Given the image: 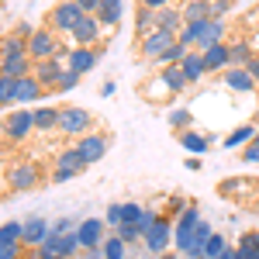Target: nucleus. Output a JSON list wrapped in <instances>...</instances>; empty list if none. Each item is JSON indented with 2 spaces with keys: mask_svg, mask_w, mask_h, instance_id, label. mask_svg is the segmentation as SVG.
Segmentation results:
<instances>
[{
  "mask_svg": "<svg viewBox=\"0 0 259 259\" xmlns=\"http://www.w3.org/2000/svg\"><path fill=\"white\" fill-rule=\"evenodd\" d=\"M97 49H80V45H73V52L66 56V69H73V73H90L94 66H97Z\"/></svg>",
  "mask_w": 259,
  "mask_h": 259,
  "instance_id": "obj_16",
  "label": "nucleus"
},
{
  "mask_svg": "<svg viewBox=\"0 0 259 259\" xmlns=\"http://www.w3.org/2000/svg\"><path fill=\"white\" fill-rule=\"evenodd\" d=\"M28 52L35 62H45V59H66L73 52V45H62V38L52 31V28H38L31 38H28Z\"/></svg>",
  "mask_w": 259,
  "mask_h": 259,
  "instance_id": "obj_1",
  "label": "nucleus"
},
{
  "mask_svg": "<svg viewBox=\"0 0 259 259\" xmlns=\"http://www.w3.org/2000/svg\"><path fill=\"white\" fill-rule=\"evenodd\" d=\"M169 239H173V228H169V218H162L159 214V221L142 235V245L152 252V256H162V252H169Z\"/></svg>",
  "mask_w": 259,
  "mask_h": 259,
  "instance_id": "obj_8",
  "label": "nucleus"
},
{
  "mask_svg": "<svg viewBox=\"0 0 259 259\" xmlns=\"http://www.w3.org/2000/svg\"><path fill=\"white\" fill-rule=\"evenodd\" d=\"M14 56H31L28 52V38H21L18 31L0 38V59H14Z\"/></svg>",
  "mask_w": 259,
  "mask_h": 259,
  "instance_id": "obj_24",
  "label": "nucleus"
},
{
  "mask_svg": "<svg viewBox=\"0 0 259 259\" xmlns=\"http://www.w3.org/2000/svg\"><path fill=\"white\" fill-rule=\"evenodd\" d=\"M49 242L56 245V252H59L62 259H73L76 252H83L80 235H76V232H66V235H49Z\"/></svg>",
  "mask_w": 259,
  "mask_h": 259,
  "instance_id": "obj_23",
  "label": "nucleus"
},
{
  "mask_svg": "<svg viewBox=\"0 0 259 259\" xmlns=\"http://www.w3.org/2000/svg\"><path fill=\"white\" fill-rule=\"evenodd\" d=\"M31 69H35V59H31V56L0 59V73H4V76H14V80H21V76H31Z\"/></svg>",
  "mask_w": 259,
  "mask_h": 259,
  "instance_id": "obj_21",
  "label": "nucleus"
},
{
  "mask_svg": "<svg viewBox=\"0 0 259 259\" xmlns=\"http://www.w3.org/2000/svg\"><path fill=\"white\" fill-rule=\"evenodd\" d=\"M52 235V225L45 218H35L31 221H24V249H38V245H45V239Z\"/></svg>",
  "mask_w": 259,
  "mask_h": 259,
  "instance_id": "obj_15",
  "label": "nucleus"
},
{
  "mask_svg": "<svg viewBox=\"0 0 259 259\" xmlns=\"http://www.w3.org/2000/svg\"><path fill=\"white\" fill-rule=\"evenodd\" d=\"M159 80L166 83V87H169V94H180V90H187V87H190L180 66H166V69L159 73Z\"/></svg>",
  "mask_w": 259,
  "mask_h": 259,
  "instance_id": "obj_30",
  "label": "nucleus"
},
{
  "mask_svg": "<svg viewBox=\"0 0 259 259\" xmlns=\"http://www.w3.org/2000/svg\"><path fill=\"white\" fill-rule=\"evenodd\" d=\"M173 45H177V35H169V31L156 28V31H149V35H142V38H139V52L145 56V59H156V62H159Z\"/></svg>",
  "mask_w": 259,
  "mask_h": 259,
  "instance_id": "obj_5",
  "label": "nucleus"
},
{
  "mask_svg": "<svg viewBox=\"0 0 259 259\" xmlns=\"http://www.w3.org/2000/svg\"><path fill=\"white\" fill-rule=\"evenodd\" d=\"M135 28H139V38L149 35V31H156V11H149V7L139 4V21H135Z\"/></svg>",
  "mask_w": 259,
  "mask_h": 259,
  "instance_id": "obj_32",
  "label": "nucleus"
},
{
  "mask_svg": "<svg viewBox=\"0 0 259 259\" xmlns=\"http://www.w3.org/2000/svg\"><path fill=\"white\" fill-rule=\"evenodd\" d=\"M239 245H245V249H256V252H259V232H245V235L239 239Z\"/></svg>",
  "mask_w": 259,
  "mask_h": 259,
  "instance_id": "obj_44",
  "label": "nucleus"
},
{
  "mask_svg": "<svg viewBox=\"0 0 259 259\" xmlns=\"http://www.w3.org/2000/svg\"><path fill=\"white\" fill-rule=\"evenodd\" d=\"M228 49H232V66H249L252 49H249L245 41H235V45H228Z\"/></svg>",
  "mask_w": 259,
  "mask_h": 259,
  "instance_id": "obj_36",
  "label": "nucleus"
},
{
  "mask_svg": "<svg viewBox=\"0 0 259 259\" xmlns=\"http://www.w3.org/2000/svg\"><path fill=\"white\" fill-rule=\"evenodd\" d=\"M0 139H4V128H0Z\"/></svg>",
  "mask_w": 259,
  "mask_h": 259,
  "instance_id": "obj_52",
  "label": "nucleus"
},
{
  "mask_svg": "<svg viewBox=\"0 0 259 259\" xmlns=\"http://www.w3.org/2000/svg\"><path fill=\"white\" fill-rule=\"evenodd\" d=\"M4 139L11 142H24L31 132H35V111H11L7 118H4Z\"/></svg>",
  "mask_w": 259,
  "mask_h": 259,
  "instance_id": "obj_6",
  "label": "nucleus"
},
{
  "mask_svg": "<svg viewBox=\"0 0 259 259\" xmlns=\"http://www.w3.org/2000/svg\"><path fill=\"white\" fill-rule=\"evenodd\" d=\"M83 14H87V11H83L76 0H62L59 7L49 11V24H45V28H52L56 35H73V28L83 21Z\"/></svg>",
  "mask_w": 259,
  "mask_h": 259,
  "instance_id": "obj_2",
  "label": "nucleus"
},
{
  "mask_svg": "<svg viewBox=\"0 0 259 259\" xmlns=\"http://www.w3.org/2000/svg\"><path fill=\"white\" fill-rule=\"evenodd\" d=\"M24 242H0V259H21Z\"/></svg>",
  "mask_w": 259,
  "mask_h": 259,
  "instance_id": "obj_39",
  "label": "nucleus"
},
{
  "mask_svg": "<svg viewBox=\"0 0 259 259\" xmlns=\"http://www.w3.org/2000/svg\"><path fill=\"white\" fill-rule=\"evenodd\" d=\"M180 11H183V24L200 28L204 21H211V0H187Z\"/></svg>",
  "mask_w": 259,
  "mask_h": 259,
  "instance_id": "obj_18",
  "label": "nucleus"
},
{
  "mask_svg": "<svg viewBox=\"0 0 259 259\" xmlns=\"http://www.w3.org/2000/svg\"><path fill=\"white\" fill-rule=\"evenodd\" d=\"M187 28H190V24H187ZM225 28H228V24H225V21H204V24H200V28H190V31H194V45H197V52H204V49H211V45H218L221 38H225Z\"/></svg>",
  "mask_w": 259,
  "mask_h": 259,
  "instance_id": "obj_11",
  "label": "nucleus"
},
{
  "mask_svg": "<svg viewBox=\"0 0 259 259\" xmlns=\"http://www.w3.org/2000/svg\"><path fill=\"white\" fill-rule=\"evenodd\" d=\"M121 214H124V204H111V207H107V225H111V228H118L121 225Z\"/></svg>",
  "mask_w": 259,
  "mask_h": 259,
  "instance_id": "obj_42",
  "label": "nucleus"
},
{
  "mask_svg": "<svg viewBox=\"0 0 259 259\" xmlns=\"http://www.w3.org/2000/svg\"><path fill=\"white\" fill-rule=\"evenodd\" d=\"M200 221H204V218H200L197 204H190L187 211H180V214H177V225H173V245H177L180 256L190 249V242H194V232H197Z\"/></svg>",
  "mask_w": 259,
  "mask_h": 259,
  "instance_id": "obj_4",
  "label": "nucleus"
},
{
  "mask_svg": "<svg viewBox=\"0 0 259 259\" xmlns=\"http://www.w3.org/2000/svg\"><path fill=\"white\" fill-rule=\"evenodd\" d=\"M156 28L169 31V35H180L183 31V11L180 7H162V11H156Z\"/></svg>",
  "mask_w": 259,
  "mask_h": 259,
  "instance_id": "obj_22",
  "label": "nucleus"
},
{
  "mask_svg": "<svg viewBox=\"0 0 259 259\" xmlns=\"http://www.w3.org/2000/svg\"><path fill=\"white\" fill-rule=\"evenodd\" d=\"M114 235H118L121 242H142V228H139V225H128V221H121L118 228H114Z\"/></svg>",
  "mask_w": 259,
  "mask_h": 259,
  "instance_id": "obj_38",
  "label": "nucleus"
},
{
  "mask_svg": "<svg viewBox=\"0 0 259 259\" xmlns=\"http://www.w3.org/2000/svg\"><path fill=\"white\" fill-rule=\"evenodd\" d=\"M66 59H45V62H35V69H31V76L45 87V90H56L59 87V76L66 73Z\"/></svg>",
  "mask_w": 259,
  "mask_h": 259,
  "instance_id": "obj_14",
  "label": "nucleus"
},
{
  "mask_svg": "<svg viewBox=\"0 0 259 259\" xmlns=\"http://www.w3.org/2000/svg\"><path fill=\"white\" fill-rule=\"evenodd\" d=\"M35 132H41V135L59 132V111L56 107H38L35 111Z\"/></svg>",
  "mask_w": 259,
  "mask_h": 259,
  "instance_id": "obj_27",
  "label": "nucleus"
},
{
  "mask_svg": "<svg viewBox=\"0 0 259 259\" xmlns=\"http://www.w3.org/2000/svg\"><path fill=\"white\" fill-rule=\"evenodd\" d=\"M190 121H194V114H190L187 107L169 111V124H173V128H180V132H190Z\"/></svg>",
  "mask_w": 259,
  "mask_h": 259,
  "instance_id": "obj_37",
  "label": "nucleus"
},
{
  "mask_svg": "<svg viewBox=\"0 0 259 259\" xmlns=\"http://www.w3.org/2000/svg\"><path fill=\"white\" fill-rule=\"evenodd\" d=\"M83 259H104V252H100V249H87V252H83Z\"/></svg>",
  "mask_w": 259,
  "mask_h": 259,
  "instance_id": "obj_49",
  "label": "nucleus"
},
{
  "mask_svg": "<svg viewBox=\"0 0 259 259\" xmlns=\"http://www.w3.org/2000/svg\"><path fill=\"white\" fill-rule=\"evenodd\" d=\"M104 225H107V221H100V218H87V221H80V225H76V235H80L83 252H87V249H100V245H104V239H107V235H104Z\"/></svg>",
  "mask_w": 259,
  "mask_h": 259,
  "instance_id": "obj_13",
  "label": "nucleus"
},
{
  "mask_svg": "<svg viewBox=\"0 0 259 259\" xmlns=\"http://www.w3.org/2000/svg\"><path fill=\"white\" fill-rule=\"evenodd\" d=\"M245 69H249V76L259 83V59H249V66H245Z\"/></svg>",
  "mask_w": 259,
  "mask_h": 259,
  "instance_id": "obj_48",
  "label": "nucleus"
},
{
  "mask_svg": "<svg viewBox=\"0 0 259 259\" xmlns=\"http://www.w3.org/2000/svg\"><path fill=\"white\" fill-rule=\"evenodd\" d=\"M142 214H145V207H142V204H124V214H121V221H128V225H139Z\"/></svg>",
  "mask_w": 259,
  "mask_h": 259,
  "instance_id": "obj_40",
  "label": "nucleus"
},
{
  "mask_svg": "<svg viewBox=\"0 0 259 259\" xmlns=\"http://www.w3.org/2000/svg\"><path fill=\"white\" fill-rule=\"evenodd\" d=\"M90 124H94V114L87 107H62L59 111V135L80 142L83 135H90Z\"/></svg>",
  "mask_w": 259,
  "mask_h": 259,
  "instance_id": "obj_3",
  "label": "nucleus"
},
{
  "mask_svg": "<svg viewBox=\"0 0 259 259\" xmlns=\"http://www.w3.org/2000/svg\"><path fill=\"white\" fill-rule=\"evenodd\" d=\"M100 21H97V14H83V21L73 28V45H80V49H94L100 41Z\"/></svg>",
  "mask_w": 259,
  "mask_h": 259,
  "instance_id": "obj_12",
  "label": "nucleus"
},
{
  "mask_svg": "<svg viewBox=\"0 0 259 259\" xmlns=\"http://www.w3.org/2000/svg\"><path fill=\"white\" fill-rule=\"evenodd\" d=\"M180 69H183V76H187V83H197L207 76V66H204V56H200L197 49H190L187 56H183V62H180Z\"/></svg>",
  "mask_w": 259,
  "mask_h": 259,
  "instance_id": "obj_19",
  "label": "nucleus"
},
{
  "mask_svg": "<svg viewBox=\"0 0 259 259\" xmlns=\"http://www.w3.org/2000/svg\"><path fill=\"white\" fill-rule=\"evenodd\" d=\"M38 180H41L38 166H35L31 159H21V162H14V166H11L7 183H11V190H31V187H38Z\"/></svg>",
  "mask_w": 259,
  "mask_h": 259,
  "instance_id": "obj_9",
  "label": "nucleus"
},
{
  "mask_svg": "<svg viewBox=\"0 0 259 259\" xmlns=\"http://www.w3.org/2000/svg\"><path fill=\"white\" fill-rule=\"evenodd\" d=\"M14 97H18V80L0 73V104H14Z\"/></svg>",
  "mask_w": 259,
  "mask_h": 259,
  "instance_id": "obj_35",
  "label": "nucleus"
},
{
  "mask_svg": "<svg viewBox=\"0 0 259 259\" xmlns=\"http://www.w3.org/2000/svg\"><path fill=\"white\" fill-rule=\"evenodd\" d=\"M156 259H183L180 252H162V256H156Z\"/></svg>",
  "mask_w": 259,
  "mask_h": 259,
  "instance_id": "obj_51",
  "label": "nucleus"
},
{
  "mask_svg": "<svg viewBox=\"0 0 259 259\" xmlns=\"http://www.w3.org/2000/svg\"><path fill=\"white\" fill-rule=\"evenodd\" d=\"M66 232H76L73 218H59V221H52V235H66Z\"/></svg>",
  "mask_w": 259,
  "mask_h": 259,
  "instance_id": "obj_43",
  "label": "nucleus"
},
{
  "mask_svg": "<svg viewBox=\"0 0 259 259\" xmlns=\"http://www.w3.org/2000/svg\"><path fill=\"white\" fill-rule=\"evenodd\" d=\"M87 166H90V162L80 156L76 145H73V149H62L59 156H56V173H52V180H56V183H59V180H73L76 173H83Z\"/></svg>",
  "mask_w": 259,
  "mask_h": 259,
  "instance_id": "obj_7",
  "label": "nucleus"
},
{
  "mask_svg": "<svg viewBox=\"0 0 259 259\" xmlns=\"http://www.w3.org/2000/svg\"><path fill=\"white\" fill-rule=\"evenodd\" d=\"M180 145H183L187 152H194V156H200V152H207V145H211V139H207V135H197V132L190 128V132H180Z\"/></svg>",
  "mask_w": 259,
  "mask_h": 259,
  "instance_id": "obj_29",
  "label": "nucleus"
},
{
  "mask_svg": "<svg viewBox=\"0 0 259 259\" xmlns=\"http://www.w3.org/2000/svg\"><path fill=\"white\" fill-rule=\"evenodd\" d=\"M76 83H80V73H73V69H66V73L59 76V87H56V90H73Z\"/></svg>",
  "mask_w": 259,
  "mask_h": 259,
  "instance_id": "obj_41",
  "label": "nucleus"
},
{
  "mask_svg": "<svg viewBox=\"0 0 259 259\" xmlns=\"http://www.w3.org/2000/svg\"><path fill=\"white\" fill-rule=\"evenodd\" d=\"M218 259H235V249H232V245H228V249H225V252H221Z\"/></svg>",
  "mask_w": 259,
  "mask_h": 259,
  "instance_id": "obj_50",
  "label": "nucleus"
},
{
  "mask_svg": "<svg viewBox=\"0 0 259 259\" xmlns=\"http://www.w3.org/2000/svg\"><path fill=\"white\" fill-rule=\"evenodd\" d=\"M235 259H259L256 249H245V245H235Z\"/></svg>",
  "mask_w": 259,
  "mask_h": 259,
  "instance_id": "obj_46",
  "label": "nucleus"
},
{
  "mask_svg": "<svg viewBox=\"0 0 259 259\" xmlns=\"http://www.w3.org/2000/svg\"><path fill=\"white\" fill-rule=\"evenodd\" d=\"M76 149H80L83 159L94 166V162H100L104 156H107V149H111V139H107V135H100V132H90V135H83V139L76 142Z\"/></svg>",
  "mask_w": 259,
  "mask_h": 259,
  "instance_id": "obj_10",
  "label": "nucleus"
},
{
  "mask_svg": "<svg viewBox=\"0 0 259 259\" xmlns=\"http://www.w3.org/2000/svg\"><path fill=\"white\" fill-rule=\"evenodd\" d=\"M200 56H204V66H207V73H218V69H228V66H232V49H228L225 41L211 45V49H204Z\"/></svg>",
  "mask_w": 259,
  "mask_h": 259,
  "instance_id": "obj_17",
  "label": "nucleus"
},
{
  "mask_svg": "<svg viewBox=\"0 0 259 259\" xmlns=\"http://www.w3.org/2000/svg\"><path fill=\"white\" fill-rule=\"evenodd\" d=\"M225 249H228L225 235H218V232H214V235L207 239V245H204V256H200V259H218L221 252H225Z\"/></svg>",
  "mask_w": 259,
  "mask_h": 259,
  "instance_id": "obj_34",
  "label": "nucleus"
},
{
  "mask_svg": "<svg viewBox=\"0 0 259 259\" xmlns=\"http://www.w3.org/2000/svg\"><path fill=\"white\" fill-rule=\"evenodd\" d=\"M142 7H149V11H162V7H173V0H139Z\"/></svg>",
  "mask_w": 259,
  "mask_h": 259,
  "instance_id": "obj_45",
  "label": "nucleus"
},
{
  "mask_svg": "<svg viewBox=\"0 0 259 259\" xmlns=\"http://www.w3.org/2000/svg\"><path fill=\"white\" fill-rule=\"evenodd\" d=\"M225 83H228L235 94H252V87H256V80L249 76L245 66H228V69H225Z\"/></svg>",
  "mask_w": 259,
  "mask_h": 259,
  "instance_id": "obj_20",
  "label": "nucleus"
},
{
  "mask_svg": "<svg viewBox=\"0 0 259 259\" xmlns=\"http://www.w3.org/2000/svg\"><path fill=\"white\" fill-rule=\"evenodd\" d=\"M97 21L100 28H107V31H118V21H121V0H104L97 7Z\"/></svg>",
  "mask_w": 259,
  "mask_h": 259,
  "instance_id": "obj_26",
  "label": "nucleus"
},
{
  "mask_svg": "<svg viewBox=\"0 0 259 259\" xmlns=\"http://www.w3.org/2000/svg\"><path fill=\"white\" fill-rule=\"evenodd\" d=\"M45 97V87H41L35 76H21L18 80V97H14V104H31V100Z\"/></svg>",
  "mask_w": 259,
  "mask_h": 259,
  "instance_id": "obj_25",
  "label": "nucleus"
},
{
  "mask_svg": "<svg viewBox=\"0 0 259 259\" xmlns=\"http://www.w3.org/2000/svg\"><path fill=\"white\" fill-rule=\"evenodd\" d=\"M259 135V128L256 124H239L228 139H225V149H239V145H249V142H256Z\"/></svg>",
  "mask_w": 259,
  "mask_h": 259,
  "instance_id": "obj_28",
  "label": "nucleus"
},
{
  "mask_svg": "<svg viewBox=\"0 0 259 259\" xmlns=\"http://www.w3.org/2000/svg\"><path fill=\"white\" fill-rule=\"evenodd\" d=\"M76 4H80V7L87 11V14H97V7L104 4V0H76Z\"/></svg>",
  "mask_w": 259,
  "mask_h": 259,
  "instance_id": "obj_47",
  "label": "nucleus"
},
{
  "mask_svg": "<svg viewBox=\"0 0 259 259\" xmlns=\"http://www.w3.org/2000/svg\"><path fill=\"white\" fill-rule=\"evenodd\" d=\"M124 249H128V242H121L118 235L104 239V245H100V252H104V259H124Z\"/></svg>",
  "mask_w": 259,
  "mask_h": 259,
  "instance_id": "obj_31",
  "label": "nucleus"
},
{
  "mask_svg": "<svg viewBox=\"0 0 259 259\" xmlns=\"http://www.w3.org/2000/svg\"><path fill=\"white\" fill-rule=\"evenodd\" d=\"M0 242H24V225H21V221L0 225Z\"/></svg>",
  "mask_w": 259,
  "mask_h": 259,
  "instance_id": "obj_33",
  "label": "nucleus"
}]
</instances>
